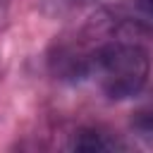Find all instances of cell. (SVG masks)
I'll return each instance as SVG.
<instances>
[{
  "mask_svg": "<svg viewBox=\"0 0 153 153\" xmlns=\"http://www.w3.org/2000/svg\"><path fill=\"white\" fill-rule=\"evenodd\" d=\"M151 74V57L146 48L129 38H103L91 43L86 79H91L110 100L136 96Z\"/></svg>",
  "mask_w": 153,
  "mask_h": 153,
  "instance_id": "6da1fadb",
  "label": "cell"
},
{
  "mask_svg": "<svg viewBox=\"0 0 153 153\" xmlns=\"http://www.w3.org/2000/svg\"><path fill=\"white\" fill-rule=\"evenodd\" d=\"M72 2H81V0H72Z\"/></svg>",
  "mask_w": 153,
  "mask_h": 153,
  "instance_id": "5b68a950",
  "label": "cell"
},
{
  "mask_svg": "<svg viewBox=\"0 0 153 153\" xmlns=\"http://www.w3.org/2000/svg\"><path fill=\"white\" fill-rule=\"evenodd\" d=\"M134 139L146 146V148H153V110H141L131 117V124H129Z\"/></svg>",
  "mask_w": 153,
  "mask_h": 153,
  "instance_id": "277c9868",
  "label": "cell"
},
{
  "mask_svg": "<svg viewBox=\"0 0 153 153\" xmlns=\"http://www.w3.org/2000/svg\"><path fill=\"white\" fill-rule=\"evenodd\" d=\"M112 17L120 26L153 33V0H129L124 7L112 12Z\"/></svg>",
  "mask_w": 153,
  "mask_h": 153,
  "instance_id": "3957f363",
  "label": "cell"
},
{
  "mask_svg": "<svg viewBox=\"0 0 153 153\" xmlns=\"http://www.w3.org/2000/svg\"><path fill=\"white\" fill-rule=\"evenodd\" d=\"M72 148L74 151H86V153H110V151H127L129 146L120 136L110 134L103 127H84L74 134Z\"/></svg>",
  "mask_w": 153,
  "mask_h": 153,
  "instance_id": "7a4b0ae2",
  "label": "cell"
}]
</instances>
